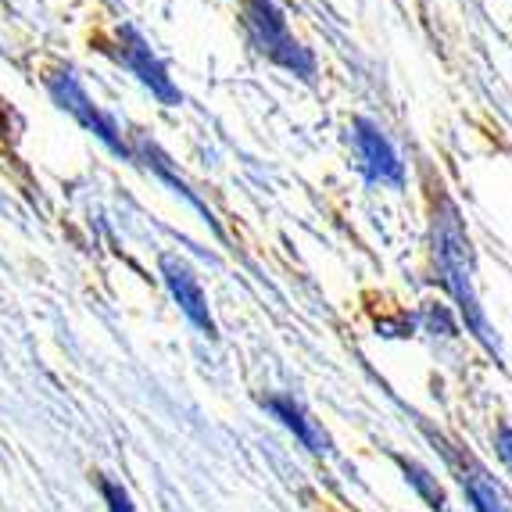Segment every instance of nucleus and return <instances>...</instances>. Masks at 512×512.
<instances>
[{
  "label": "nucleus",
  "mask_w": 512,
  "mask_h": 512,
  "mask_svg": "<svg viewBox=\"0 0 512 512\" xmlns=\"http://www.w3.org/2000/svg\"><path fill=\"white\" fill-rule=\"evenodd\" d=\"M430 237H434V258H437V273L441 283L448 287V294L459 305V316L466 323V333H473L480 341V348L487 355H495V362H502V344H498L495 326L487 323L484 308L477 298V283H473V248H470V233H466V222L452 197L437 187L434 194V226H430Z\"/></svg>",
  "instance_id": "1"
},
{
  "label": "nucleus",
  "mask_w": 512,
  "mask_h": 512,
  "mask_svg": "<svg viewBox=\"0 0 512 512\" xmlns=\"http://www.w3.org/2000/svg\"><path fill=\"white\" fill-rule=\"evenodd\" d=\"M104 51L119 61L122 69L133 72V76H137L140 83H144L162 104H169V108L183 104V94L176 90V83H172L169 69H165V61L151 51V43H147L133 26H122L119 36H115V43H108Z\"/></svg>",
  "instance_id": "4"
},
{
  "label": "nucleus",
  "mask_w": 512,
  "mask_h": 512,
  "mask_svg": "<svg viewBox=\"0 0 512 512\" xmlns=\"http://www.w3.org/2000/svg\"><path fill=\"white\" fill-rule=\"evenodd\" d=\"M11 133V111H8V104L0 101V137H8Z\"/></svg>",
  "instance_id": "15"
},
{
  "label": "nucleus",
  "mask_w": 512,
  "mask_h": 512,
  "mask_svg": "<svg viewBox=\"0 0 512 512\" xmlns=\"http://www.w3.org/2000/svg\"><path fill=\"white\" fill-rule=\"evenodd\" d=\"M427 434H430V441L441 448L448 466L455 470V477H459L462 491H466V498H470L473 512H509V502H505V495L498 491L495 477L484 470V462H477L466 448H459V444L444 441V437L434 434V430H427Z\"/></svg>",
  "instance_id": "6"
},
{
  "label": "nucleus",
  "mask_w": 512,
  "mask_h": 512,
  "mask_svg": "<svg viewBox=\"0 0 512 512\" xmlns=\"http://www.w3.org/2000/svg\"><path fill=\"white\" fill-rule=\"evenodd\" d=\"M244 33L248 43L262 54L265 61H273L280 69H287L291 76L305 79V83H316V54L308 51L305 43L294 40L291 26H287V15H283L280 0H244Z\"/></svg>",
  "instance_id": "2"
},
{
  "label": "nucleus",
  "mask_w": 512,
  "mask_h": 512,
  "mask_svg": "<svg viewBox=\"0 0 512 512\" xmlns=\"http://www.w3.org/2000/svg\"><path fill=\"white\" fill-rule=\"evenodd\" d=\"M423 323H427V330H441V337H459V323L452 319V312L444 305H430V308H423Z\"/></svg>",
  "instance_id": "11"
},
{
  "label": "nucleus",
  "mask_w": 512,
  "mask_h": 512,
  "mask_svg": "<svg viewBox=\"0 0 512 512\" xmlns=\"http://www.w3.org/2000/svg\"><path fill=\"white\" fill-rule=\"evenodd\" d=\"M412 330H416V319H409V316H402L398 323H380L384 337H412Z\"/></svg>",
  "instance_id": "14"
},
{
  "label": "nucleus",
  "mask_w": 512,
  "mask_h": 512,
  "mask_svg": "<svg viewBox=\"0 0 512 512\" xmlns=\"http://www.w3.org/2000/svg\"><path fill=\"white\" fill-rule=\"evenodd\" d=\"M391 462L402 470V477H405V484L416 491L423 502H427V509H434V512H448V495H444V487L437 484V477L434 473L423 466V462H416V459H409V455H402V452H391Z\"/></svg>",
  "instance_id": "9"
},
{
  "label": "nucleus",
  "mask_w": 512,
  "mask_h": 512,
  "mask_svg": "<svg viewBox=\"0 0 512 512\" xmlns=\"http://www.w3.org/2000/svg\"><path fill=\"white\" fill-rule=\"evenodd\" d=\"M158 265H162V280H165V287H169L172 301L180 305V312L197 330L205 333L208 341H215V337H219V333H215V319H212V312H208V298H205V291H201V283H197L194 269L176 255H162Z\"/></svg>",
  "instance_id": "7"
},
{
  "label": "nucleus",
  "mask_w": 512,
  "mask_h": 512,
  "mask_svg": "<svg viewBox=\"0 0 512 512\" xmlns=\"http://www.w3.org/2000/svg\"><path fill=\"white\" fill-rule=\"evenodd\" d=\"M101 495H104V502H108V512H137L129 491L122 484H115V480L101 477Z\"/></svg>",
  "instance_id": "12"
},
{
  "label": "nucleus",
  "mask_w": 512,
  "mask_h": 512,
  "mask_svg": "<svg viewBox=\"0 0 512 512\" xmlns=\"http://www.w3.org/2000/svg\"><path fill=\"white\" fill-rule=\"evenodd\" d=\"M47 90H51V97L58 101V108H65L72 119L79 122V126L90 129V133H94V137L101 140L111 154H119V158L133 162V147L122 140L119 122L111 119V115H104V111L90 101V94H86L83 83L76 79V72H72V69L51 72V76H47Z\"/></svg>",
  "instance_id": "3"
},
{
  "label": "nucleus",
  "mask_w": 512,
  "mask_h": 512,
  "mask_svg": "<svg viewBox=\"0 0 512 512\" xmlns=\"http://www.w3.org/2000/svg\"><path fill=\"white\" fill-rule=\"evenodd\" d=\"M351 144H355V154H359L366 183H380V187L394 190L405 187V162L394 151L391 137L373 119H351Z\"/></svg>",
  "instance_id": "5"
},
{
  "label": "nucleus",
  "mask_w": 512,
  "mask_h": 512,
  "mask_svg": "<svg viewBox=\"0 0 512 512\" xmlns=\"http://www.w3.org/2000/svg\"><path fill=\"white\" fill-rule=\"evenodd\" d=\"M140 151H144L147 165H151V169H154V172H158V176H162V180H165V183H169V187H172V190H176V194H183V197H187L190 205H194V208H197V212H201V215H205V219H208V222H212V230H215V233H222V230H219V222H215V219H212V212H208V205H205V201H201V197H197V194H194V190H190V187H187V183H183V180H180V176H176V172H172V169H169V165H165V158H162V154L154 151V147H147V144H140Z\"/></svg>",
  "instance_id": "10"
},
{
  "label": "nucleus",
  "mask_w": 512,
  "mask_h": 512,
  "mask_svg": "<svg viewBox=\"0 0 512 512\" xmlns=\"http://www.w3.org/2000/svg\"><path fill=\"white\" fill-rule=\"evenodd\" d=\"M495 452H498V459L512 470V427L509 423H502V427L495 430Z\"/></svg>",
  "instance_id": "13"
},
{
  "label": "nucleus",
  "mask_w": 512,
  "mask_h": 512,
  "mask_svg": "<svg viewBox=\"0 0 512 512\" xmlns=\"http://www.w3.org/2000/svg\"><path fill=\"white\" fill-rule=\"evenodd\" d=\"M262 405L269 412H273V416L280 419L283 427L291 430V434L298 437V441L305 444V448L312 455H326L333 448L330 434H326V430L319 427V419L308 416V409L298 402V398H294V394H269V398H265Z\"/></svg>",
  "instance_id": "8"
}]
</instances>
